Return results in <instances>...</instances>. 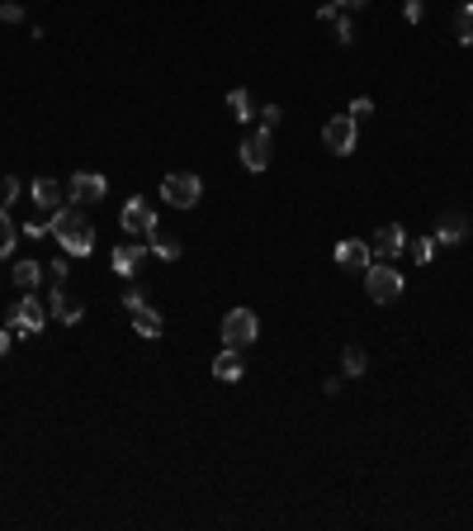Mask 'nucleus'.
Instances as JSON below:
<instances>
[{
	"label": "nucleus",
	"instance_id": "14",
	"mask_svg": "<svg viewBox=\"0 0 473 531\" xmlns=\"http://www.w3.org/2000/svg\"><path fill=\"white\" fill-rule=\"evenodd\" d=\"M48 313H53V318H62V323H81V303L67 295V285H62V280H57V285H53V295H48Z\"/></svg>",
	"mask_w": 473,
	"mask_h": 531
},
{
	"label": "nucleus",
	"instance_id": "29",
	"mask_svg": "<svg viewBox=\"0 0 473 531\" xmlns=\"http://www.w3.org/2000/svg\"><path fill=\"white\" fill-rule=\"evenodd\" d=\"M403 14H407V24H421V0H407Z\"/></svg>",
	"mask_w": 473,
	"mask_h": 531
},
{
	"label": "nucleus",
	"instance_id": "5",
	"mask_svg": "<svg viewBox=\"0 0 473 531\" xmlns=\"http://www.w3.org/2000/svg\"><path fill=\"white\" fill-rule=\"evenodd\" d=\"M360 143V124L350 114H337V119H327L322 124V147L331 152V157H350Z\"/></svg>",
	"mask_w": 473,
	"mask_h": 531
},
{
	"label": "nucleus",
	"instance_id": "19",
	"mask_svg": "<svg viewBox=\"0 0 473 531\" xmlns=\"http://www.w3.org/2000/svg\"><path fill=\"white\" fill-rule=\"evenodd\" d=\"M10 280L20 285L24 295H34L38 290V280H43V261H14V270H10Z\"/></svg>",
	"mask_w": 473,
	"mask_h": 531
},
{
	"label": "nucleus",
	"instance_id": "12",
	"mask_svg": "<svg viewBox=\"0 0 473 531\" xmlns=\"http://www.w3.org/2000/svg\"><path fill=\"white\" fill-rule=\"evenodd\" d=\"M147 252H151V247H143V242H118L110 261H114V270H118V276L128 280V276H137V266L147 261Z\"/></svg>",
	"mask_w": 473,
	"mask_h": 531
},
{
	"label": "nucleus",
	"instance_id": "24",
	"mask_svg": "<svg viewBox=\"0 0 473 531\" xmlns=\"http://www.w3.org/2000/svg\"><path fill=\"white\" fill-rule=\"evenodd\" d=\"M436 247H440L436 237H417V242H407V252H412V261H417V266H431Z\"/></svg>",
	"mask_w": 473,
	"mask_h": 531
},
{
	"label": "nucleus",
	"instance_id": "2",
	"mask_svg": "<svg viewBox=\"0 0 473 531\" xmlns=\"http://www.w3.org/2000/svg\"><path fill=\"white\" fill-rule=\"evenodd\" d=\"M407 290V280H403V270L393 266V261H370V270H364V295H370L374 303H393Z\"/></svg>",
	"mask_w": 473,
	"mask_h": 531
},
{
	"label": "nucleus",
	"instance_id": "6",
	"mask_svg": "<svg viewBox=\"0 0 473 531\" xmlns=\"http://www.w3.org/2000/svg\"><path fill=\"white\" fill-rule=\"evenodd\" d=\"M256 332H261V318H256L251 309H232V313L223 318V342L237 346V352L256 342Z\"/></svg>",
	"mask_w": 473,
	"mask_h": 531
},
{
	"label": "nucleus",
	"instance_id": "25",
	"mask_svg": "<svg viewBox=\"0 0 473 531\" xmlns=\"http://www.w3.org/2000/svg\"><path fill=\"white\" fill-rule=\"evenodd\" d=\"M364 366H370V361H364V352H360V346H346V352H341V370H346L350 379H355V375H364Z\"/></svg>",
	"mask_w": 473,
	"mask_h": 531
},
{
	"label": "nucleus",
	"instance_id": "30",
	"mask_svg": "<svg viewBox=\"0 0 473 531\" xmlns=\"http://www.w3.org/2000/svg\"><path fill=\"white\" fill-rule=\"evenodd\" d=\"M261 119H265V129H274V124H280V104H265Z\"/></svg>",
	"mask_w": 473,
	"mask_h": 531
},
{
	"label": "nucleus",
	"instance_id": "23",
	"mask_svg": "<svg viewBox=\"0 0 473 531\" xmlns=\"http://www.w3.org/2000/svg\"><path fill=\"white\" fill-rule=\"evenodd\" d=\"M454 34H460L464 48H473V0H464L460 5V20H454Z\"/></svg>",
	"mask_w": 473,
	"mask_h": 531
},
{
	"label": "nucleus",
	"instance_id": "10",
	"mask_svg": "<svg viewBox=\"0 0 473 531\" xmlns=\"http://www.w3.org/2000/svg\"><path fill=\"white\" fill-rule=\"evenodd\" d=\"M67 190H71L81 204H100V200H104V190H110V180H104V176H95V171H90V176H86V171H76Z\"/></svg>",
	"mask_w": 473,
	"mask_h": 531
},
{
	"label": "nucleus",
	"instance_id": "3",
	"mask_svg": "<svg viewBox=\"0 0 473 531\" xmlns=\"http://www.w3.org/2000/svg\"><path fill=\"white\" fill-rule=\"evenodd\" d=\"M200 195H204V180L190 176V171H171L161 180V200L171 209H194V204H200Z\"/></svg>",
	"mask_w": 473,
	"mask_h": 531
},
{
	"label": "nucleus",
	"instance_id": "20",
	"mask_svg": "<svg viewBox=\"0 0 473 531\" xmlns=\"http://www.w3.org/2000/svg\"><path fill=\"white\" fill-rule=\"evenodd\" d=\"M317 20H322V24H337V38H341V43H355V24H350V14H346V10L322 5V10H317Z\"/></svg>",
	"mask_w": 473,
	"mask_h": 531
},
{
	"label": "nucleus",
	"instance_id": "1",
	"mask_svg": "<svg viewBox=\"0 0 473 531\" xmlns=\"http://www.w3.org/2000/svg\"><path fill=\"white\" fill-rule=\"evenodd\" d=\"M48 233L62 242L67 256H90V252H95V223L86 219V209H57L53 223H48Z\"/></svg>",
	"mask_w": 473,
	"mask_h": 531
},
{
	"label": "nucleus",
	"instance_id": "18",
	"mask_svg": "<svg viewBox=\"0 0 473 531\" xmlns=\"http://www.w3.org/2000/svg\"><path fill=\"white\" fill-rule=\"evenodd\" d=\"M147 247H151V256H161V261H175V256L185 252V247H180V237L161 233V228H151V233H147Z\"/></svg>",
	"mask_w": 473,
	"mask_h": 531
},
{
	"label": "nucleus",
	"instance_id": "28",
	"mask_svg": "<svg viewBox=\"0 0 473 531\" xmlns=\"http://www.w3.org/2000/svg\"><path fill=\"white\" fill-rule=\"evenodd\" d=\"M0 195H5V200L14 204V200H20V180H14V176H5V186H0Z\"/></svg>",
	"mask_w": 473,
	"mask_h": 531
},
{
	"label": "nucleus",
	"instance_id": "15",
	"mask_svg": "<svg viewBox=\"0 0 473 531\" xmlns=\"http://www.w3.org/2000/svg\"><path fill=\"white\" fill-rule=\"evenodd\" d=\"M241 375H247V370H241V352H237V346H227V352L213 356V379H223V385H237Z\"/></svg>",
	"mask_w": 473,
	"mask_h": 531
},
{
	"label": "nucleus",
	"instance_id": "22",
	"mask_svg": "<svg viewBox=\"0 0 473 531\" xmlns=\"http://www.w3.org/2000/svg\"><path fill=\"white\" fill-rule=\"evenodd\" d=\"M14 242H20V233H14V223H10V209H0V261H10Z\"/></svg>",
	"mask_w": 473,
	"mask_h": 531
},
{
	"label": "nucleus",
	"instance_id": "17",
	"mask_svg": "<svg viewBox=\"0 0 473 531\" xmlns=\"http://www.w3.org/2000/svg\"><path fill=\"white\" fill-rule=\"evenodd\" d=\"M29 195H34V204L38 209H48V214H57V209H62V186H57V180H34V186H29Z\"/></svg>",
	"mask_w": 473,
	"mask_h": 531
},
{
	"label": "nucleus",
	"instance_id": "31",
	"mask_svg": "<svg viewBox=\"0 0 473 531\" xmlns=\"http://www.w3.org/2000/svg\"><path fill=\"white\" fill-rule=\"evenodd\" d=\"M331 5H337V10H346V14H350V10H364V5H370V0H331Z\"/></svg>",
	"mask_w": 473,
	"mask_h": 531
},
{
	"label": "nucleus",
	"instance_id": "7",
	"mask_svg": "<svg viewBox=\"0 0 473 531\" xmlns=\"http://www.w3.org/2000/svg\"><path fill=\"white\" fill-rule=\"evenodd\" d=\"M270 157H274V129L261 124L256 133H247V143H241V166H247V171H265Z\"/></svg>",
	"mask_w": 473,
	"mask_h": 531
},
{
	"label": "nucleus",
	"instance_id": "16",
	"mask_svg": "<svg viewBox=\"0 0 473 531\" xmlns=\"http://www.w3.org/2000/svg\"><path fill=\"white\" fill-rule=\"evenodd\" d=\"M431 237L440 242V247H454V242H464V237H469V219H464V214H445V219L436 223V233H431Z\"/></svg>",
	"mask_w": 473,
	"mask_h": 531
},
{
	"label": "nucleus",
	"instance_id": "21",
	"mask_svg": "<svg viewBox=\"0 0 473 531\" xmlns=\"http://www.w3.org/2000/svg\"><path fill=\"white\" fill-rule=\"evenodd\" d=\"M227 110H232L237 114V124H247V119H251V90H227Z\"/></svg>",
	"mask_w": 473,
	"mask_h": 531
},
{
	"label": "nucleus",
	"instance_id": "27",
	"mask_svg": "<svg viewBox=\"0 0 473 531\" xmlns=\"http://www.w3.org/2000/svg\"><path fill=\"white\" fill-rule=\"evenodd\" d=\"M24 20V5H14V0H0V24H20Z\"/></svg>",
	"mask_w": 473,
	"mask_h": 531
},
{
	"label": "nucleus",
	"instance_id": "9",
	"mask_svg": "<svg viewBox=\"0 0 473 531\" xmlns=\"http://www.w3.org/2000/svg\"><path fill=\"white\" fill-rule=\"evenodd\" d=\"M118 228H124V237H147L151 228H157V214H151L147 200H128L118 209Z\"/></svg>",
	"mask_w": 473,
	"mask_h": 531
},
{
	"label": "nucleus",
	"instance_id": "11",
	"mask_svg": "<svg viewBox=\"0 0 473 531\" xmlns=\"http://www.w3.org/2000/svg\"><path fill=\"white\" fill-rule=\"evenodd\" d=\"M370 252H379V261H393L398 252H407V233H403V223H388V228H379L374 233V247Z\"/></svg>",
	"mask_w": 473,
	"mask_h": 531
},
{
	"label": "nucleus",
	"instance_id": "8",
	"mask_svg": "<svg viewBox=\"0 0 473 531\" xmlns=\"http://www.w3.org/2000/svg\"><path fill=\"white\" fill-rule=\"evenodd\" d=\"M43 323H48V309H43V299H34V295H24V299L10 309V332H20V337L38 332Z\"/></svg>",
	"mask_w": 473,
	"mask_h": 531
},
{
	"label": "nucleus",
	"instance_id": "13",
	"mask_svg": "<svg viewBox=\"0 0 473 531\" xmlns=\"http://www.w3.org/2000/svg\"><path fill=\"white\" fill-rule=\"evenodd\" d=\"M370 261H374V252L364 247V242H355V237L337 242V266H346V270H370Z\"/></svg>",
	"mask_w": 473,
	"mask_h": 531
},
{
	"label": "nucleus",
	"instance_id": "26",
	"mask_svg": "<svg viewBox=\"0 0 473 531\" xmlns=\"http://www.w3.org/2000/svg\"><path fill=\"white\" fill-rule=\"evenodd\" d=\"M374 114V100L370 95H360V100H350V119H355V124H364V119Z\"/></svg>",
	"mask_w": 473,
	"mask_h": 531
},
{
	"label": "nucleus",
	"instance_id": "4",
	"mask_svg": "<svg viewBox=\"0 0 473 531\" xmlns=\"http://www.w3.org/2000/svg\"><path fill=\"white\" fill-rule=\"evenodd\" d=\"M124 313H128V323H133L137 337H161V328H166V323H161V313L147 303L143 290H128V295H124Z\"/></svg>",
	"mask_w": 473,
	"mask_h": 531
},
{
	"label": "nucleus",
	"instance_id": "32",
	"mask_svg": "<svg viewBox=\"0 0 473 531\" xmlns=\"http://www.w3.org/2000/svg\"><path fill=\"white\" fill-rule=\"evenodd\" d=\"M10 352V328H0V356Z\"/></svg>",
	"mask_w": 473,
	"mask_h": 531
}]
</instances>
